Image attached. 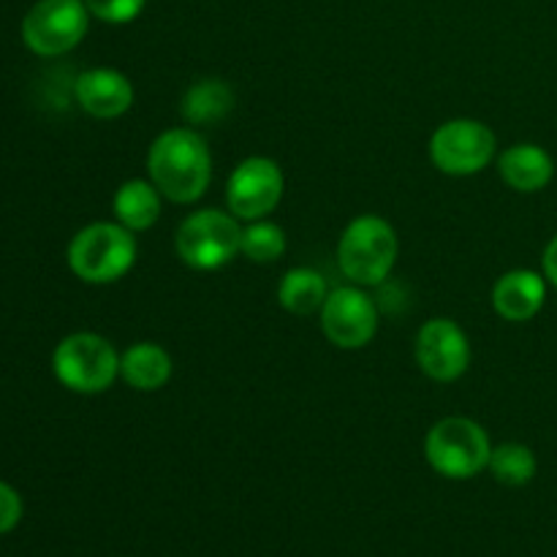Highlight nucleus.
Instances as JSON below:
<instances>
[{"label": "nucleus", "instance_id": "nucleus-1", "mask_svg": "<svg viewBox=\"0 0 557 557\" xmlns=\"http://www.w3.org/2000/svg\"><path fill=\"white\" fill-rule=\"evenodd\" d=\"M147 172L163 199L174 205L201 199L212 180V156L205 136L194 128L163 131L147 152Z\"/></svg>", "mask_w": 557, "mask_h": 557}, {"label": "nucleus", "instance_id": "nucleus-2", "mask_svg": "<svg viewBox=\"0 0 557 557\" xmlns=\"http://www.w3.org/2000/svg\"><path fill=\"white\" fill-rule=\"evenodd\" d=\"M397 261V234L379 215L354 218L337 243V267L354 286H381Z\"/></svg>", "mask_w": 557, "mask_h": 557}, {"label": "nucleus", "instance_id": "nucleus-3", "mask_svg": "<svg viewBox=\"0 0 557 557\" xmlns=\"http://www.w3.org/2000/svg\"><path fill=\"white\" fill-rule=\"evenodd\" d=\"M136 261V239L120 223H90L79 228L69 245V267L79 281L107 286L131 272Z\"/></svg>", "mask_w": 557, "mask_h": 557}, {"label": "nucleus", "instance_id": "nucleus-4", "mask_svg": "<svg viewBox=\"0 0 557 557\" xmlns=\"http://www.w3.org/2000/svg\"><path fill=\"white\" fill-rule=\"evenodd\" d=\"M54 379L76 395H101L117 381L120 354L96 332L63 337L52 354Z\"/></svg>", "mask_w": 557, "mask_h": 557}, {"label": "nucleus", "instance_id": "nucleus-5", "mask_svg": "<svg viewBox=\"0 0 557 557\" xmlns=\"http://www.w3.org/2000/svg\"><path fill=\"white\" fill-rule=\"evenodd\" d=\"M490 435L473 419H441L424 438V457L444 479H473L490 466Z\"/></svg>", "mask_w": 557, "mask_h": 557}, {"label": "nucleus", "instance_id": "nucleus-6", "mask_svg": "<svg viewBox=\"0 0 557 557\" xmlns=\"http://www.w3.org/2000/svg\"><path fill=\"white\" fill-rule=\"evenodd\" d=\"M239 228L232 212L199 210L185 218L177 228V256L190 270L210 272L226 267L239 253Z\"/></svg>", "mask_w": 557, "mask_h": 557}, {"label": "nucleus", "instance_id": "nucleus-7", "mask_svg": "<svg viewBox=\"0 0 557 557\" xmlns=\"http://www.w3.org/2000/svg\"><path fill=\"white\" fill-rule=\"evenodd\" d=\"M87 25L85 0H38L22 20V41L41 58H58L85 38Z\"/></svg>", "mask_w": 557, "mask_h": 557}, {"label": "nucleus", "instance_id": "nucleus-8", "mask_svg": "<svg viewBox=\"0 0 557 557\" xmlns=\"http://www.w3.org/2000/svg\"><path fill=\"white\" fill-rule=\"evenodd\" d=\"M498 152L495 134L479 120H449L430 139V158L449 177H471L487 169Z\"/></svg>", "mask_w": 557, "mask_h": 557}, {"label": "nucleus", "instance_id": "nucleus-9", "mask_svg": "<svg viewBox=\"0 0 557 557\" xmlns=\"http://www.w3.org/2000/svg\"><path fill=\"white\" fill-rule=\"evenodd\" d=\"M283 188H286V180H283L281 166L272 158H248L228 177V212L237 221H261L281 205Z\"/></svg>", "mask_w": 557, "mask_h": 557}, {"label": "nucleus", "instance_id": "nucleus-10", "mask_svg": "<svg viewBox=\"0 0 557 557\" xmlns=\"http://www.w3.org/2000/svg\"><path fill=\"white\" fill-rule=\"evenodd\" d=\"M321 330L337 348H364L379 332V308L362 286H343L330 292L321 308Z\"/></svg>", "mask_w": 557, "mask_h": 557}, {"label": "nucleus", "instance_id": "nucleus-11", "mask_svg": "<svg viewBox=\"0 0 557 557\" xmlns=\"http://www.w3.org/2000/svg\"><path fill=\"white\" fill-rule=\"evenodd\" d=\"M417 362L428 379L451 384L471 364V343L460 324L451 319H433L417 335Z\"/></svg>", "mask_w": 557, "mask_h": 557}, {"label": "nucleus", "instance_id": "nucleus-12", "mask_svg": "<svg viewBox=\"0 0 557 557\" xmlns=\"http://www.w3.org/2000/svg\"><path fill=\"white\" fill-rule=\"evenodd\" d=\"M74 96L90 117L114 120L134 103V85L114 69H90L76 79Z\"/></svg>", "mask_w": 557, "mask_h": 557}, {"label": "nucleus", "instance_id": "nucleus-13", "mask_svg": "<svg viewBox=\"0 0 557 557\" xmlns=\"http://www.w3.org/2000/svg\"><path fill=\"white\" fill-rule=\"evenodd\" d=\"M547 299V277L533 270H511L493 288V308L506 321H531Z\"/></svg>", "mask_w": 557, "mask_h": 557}, {"label": "nucleus", "instance_id": "nucleus-14", "mask_svg": "<svg viewBox=\"0 0 557 557\" xmlns=\"http://www.w3.org/2000/svg\"><path fill=\"white\" fill-rule=\"evenodd\" d=\"M498 172L511 190L539 194L553 183L555 161L544 147L522 141V145H511L500 152Z\"/></svg>", "mask_w": 557, "mask_h": 557}, {"label": "nucleus", "instance_id": "nucleus-15", "mask_svg": "<svg viewBox=\"0 0 557 557\" xmlns=\"http://www.w3.org/2000/svg\"><path fill=\"white\" fill-rule=\"evenodd\" d=\"M172 357L158 343H134L128 351L120 357V375L125 384L136 392H158L172 379Z\"/></svg>", "mask_w": 557, "mask_h": 557}, {"label": "nucleus", "instance_id": "nucleus-16", "mask_svg": "<svg viewBox=\"0 0 557 557\" xmlns=\"http://www.w3.org/2000/svg\"><path fill=\"white\" fill-rule=\"evenodd\" d=\"M114 218L128 232H147L161 218V190L152 180H128L114 194Z\"/></svg>", "mask_w": 557, "mask_h": 557}, {"label": "nucleus", "instance_id": "nucleus-17", "mask_svg": "<svg viewBox=\"0 0 557 557\" xmlns=\"http://www.w3.org/2000/svg\"><path fill=\"white\" fill-rule=\"evenodd\" d=\"M234 109V92L221 79H201L188 87L180 103V114L190 128L196 125H215Z\"/></svg>", "mask_w": 557, "mask_h": 557}, {"label": "nucleus", "instance_id": "nucleus-18", "mask_svg": "<svg viewBox=\"0 0 557 557\" xmlns=\"http://www.w3.org/2000/svg\"><path fill=\"white\" fill-rule=\"evenodd\" d=\"M326 297V281L310 267H297L283 275L281 286H277V302L294 315H310L315 310L324 308Z\"/></svg>", "mask_w": 557, "mask_h": 557}, {"label": "nucleus", "instance_id": "nucleus-19", "mask_svg": "<svg viewBox=\"0 0 557 557\" xmlns=\"http://www.w3.org/2000/svg\"><path fill=\"white\" fill-rule=\"evenodd\" d=\"M490 473L506 487H525L539 471L536 455L525 444H500L490 455Z\"/></svg>", "mask_w": 557, "mask_h": 557}, {"label": "nucleus", "instance_id": "nucleus-20", "mask_svg": "<svg viewBox=\"0 0 557 557\" xmlns=\"http://www.w3.org/2000/svg\"><path fill=\"white\" fill-rule=\"evenodd\" d=\"M239 253L256 264H272L286 253V232L272 221H250L248 228H243L239 239Z\"/></svg>", "mask_w": 557, "mask_h": 557}, {"label": "nucleus", "instance_id": "nucleus-21", "mask_svg": "<svg viewBox=\"0 0 557 557\" xmlns=\"http://www.w3.org/2000/svg\"><path fill=\"white\" fill-rule=\"evenodd\" d=\"M87 11L109 25H128L145 11L147 0H85Z\"/></svg>", "mask_w": 557, "mask_h": 557}, {"label": "nucleus", "instance_id": "nucleus-22", "mask_svg": "<svg viewBox=\"0 0 557 557\" xmlns=\"http://www.w3.org/2000/svg\"><path fill=\"white\" fill-rule=\"evenodd\" d=\"M22 520V498L11 484L0 482V536L14 531Z\"/></svg>", "mask_w": 557, "mask_h": 557}, {"label": "nucleus", "instance_id": "nucleus-23", "mask_svg": "<svg viewBox=\"0 0 557 557\" xmlns=\"http://www.w3.org/2000/svg\"><path fill=\"white\" fill-rule=\"evenodd\" d=\"M544 277H547V283H553V286L557 288V234L553 239H549L547 250H544Z\"/></svg>", "mask_w": 557, "mask_h": 557}]
</instances>
